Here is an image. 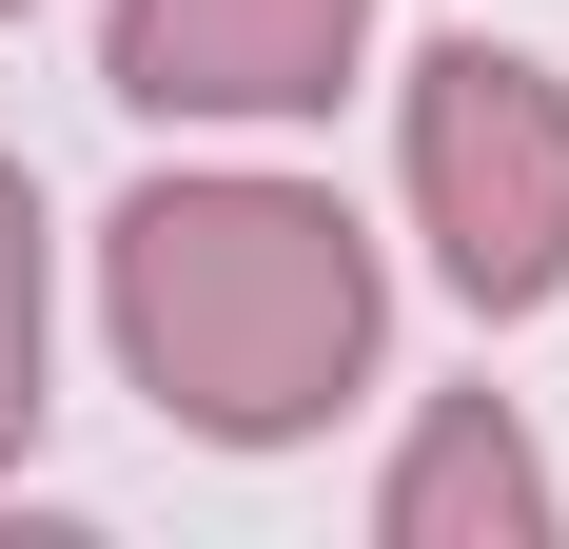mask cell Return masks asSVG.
<instances>
[{
    "label": "cell",
    "instance_id": "cell-1",
    "mask_svg": "<svg viewBox=\"0 0 569 549\" xmlns=\"http://www.w3.org/2000/svg\"><path fill=\"white\" fill-rule=\"evenodd\" d=\"M99 315H118V373L177 432L295 451L373 373V236L335 197H295V177H158L99 236Z\"/></svg>",
    "mask_w": 569,
    "mask_h": 549
},
{
    "label": "cell",
    "instance_id": "cell-2",
    "mask_svg": "<svg viewBox=\"0 0 569 549\" xmlns=\"http://www.w3.org/2000/svg\"><path fill=\"white\" fill-rule=\"evenodd\" d=\"M393 177H412V236L471 315H550L569 295V79L511 40H432L393 99Z\"/></svg>",
    "mask_w": 569,
    "mask_h": 549
},
{
    "label": "cell",
    "instance_id": "cell-3",
    "mask_svg": "<svg viewBox=\"0 0 569 549\" xmlns=\"http://www.w3.org/2000/svg\"><path fill=\"white\" fill-rule=\"evenodd\" d=\"M373 59V0H118L99 79L138 118H335Z\"/></svg>",
    "mask_w": 569,
    "mask_h": 549
},
{
    "label": "cell",
    "instance_id": "cell-4",
    "mask_svg": "<svg viewBox=\"0 0 569 549\" xmlns=\"http://www.w3.org/2000/svg\"><path fill=\"white\" fill-rule=\"evenodd\" d=\"M373 530L393 549H550V471H530V432L491 392H432L412 451L373 471Z\"/></svg>",
    "mask_w": 569,
    "mask_h": 549
},
{
    "label": "cell",
    "instance_id": "cell-5",
    "mask_svg": "<svg viewBox=\"0 0 569 549\" xmlns=\"http://www.w3.org/2000/svg\"><path fill=\"white\" fill-rule=\"evenodd\" d=\"M40 432V197H20V158H0V451Z\"/></svg>",
    "mask_w": 569,
    "mask_h": 549
}]
</instances>
